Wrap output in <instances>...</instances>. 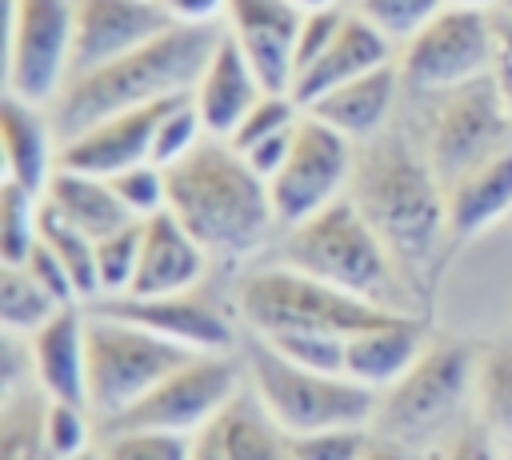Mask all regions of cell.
Segmentation results:
<instances>
[{
	"label": "cell",
	"mask_w": 512,
	"mask_h": 460,
	"mask_svg": "<svg viewBox=\"0 0 512 460\" xmlns=\"http://www.w3.org/2000/svg\"><path fill=\"white\" fill-rule=\"evenodd\" d=\"M492 80L500 84L508 108H512V12H496V56H492Z\"/></svg>",
	"instance_id": "cell-46"
},
{
	"label": "cell",
	"mask_w": 512,
	"mask_h": 460,
	"mask_svg": "<svg viewBox=\"0 0 512 460\" xmlns=\"http://www.w3.org/2000/svg\"><path fill=\"white\" fill-rule=\"evenodd\" d=\"M176 24H216L228 12V0H160Z\"/></svg>",
	"instance_id": "cell-47"
},
{
	"label": "cell",
	"mask_w": 512,
	"mask_h": 460,
	"mask_svg": "<svg viewBox=\"0 0 512 460\" xmlns=\"http://www.w3.org/2000/svg\"><path fill=\"white\" fill-rule=\"evenodd\" d=\"M400 68L396 64H384L376 72H364L340 88H332L328 96H320L312 108H304L308 116L324 120L328 128H336L340 136L348 140H372L380 136V128L388 124L392 116V104H396V92H400Z\"/></svg>",
	"instance_id": "cell-24"
},
{
	"label": "cell",
	"mask_w": 512,
	"mask_h": 460,
	"mask_svg": "<svg viewBox=\"0 0 512 460\" xmlns=\"http://www.w3.org/2000/svg\"><path fill=\"white\" fill-rule=\"evenodd\" d=\"M192 356L188 352L132 320L108 316V312H88V412L104 424L136 408L156 384H164L176 368H184Z\"/></svg>",
	"instance_id": "cell-6"
},
{
	"label": "cell",
	"mask_w": 512,
	"mask_h": 460,
	"mask_svg": "<svg viewBox=\"0 0 512 460\" xmlns=\"http://www.w3.org/2000/svg\"><path fill=\"white\" fill-rule=\"evenodd\" d=\"M512 212V148L448 184V236L456 244L488 232Z\"/></svg>",
	"instance_id": "cell-25"
},
{
	"label": "cell",
	"mask_w": 512,
	"mask_h": 460,
	"mask_svg": "<svg viewBox=\"0 0 512 460\" xmlns=\"http://www.w3.org/2000/svg\"><path fill=\"white\" fill-rule=\"evenodd\" d=\"M384 64H392V40L376 24H368L360 12H348L340 32H336V40L308 68L296 72L292 96H296L300 108H312L332 88H340V84H348V80H356L364 72H376Z\"/></svg>",
	"instance_id": "cell-19"
},
{
	"label": "cell",
	"mask_w": 512,
	"mask_h": 460,
	"mask_svg": "<svg viewBox=\"0 0 512 460\" xmlns=\"http://www.w3.org/2000/svg\"><path fill=\"white\" fill-rule=\"evenodd\" d=\"M208 252L204 244L164 208L144 220V244H140V268L128 296H172L192 292L204 280Z\"/></svg>",
	"instance_id": "cell-21"
},
{
	"label": "cell",
	"mask_w": 512,
	"mask_h": 460,
	"mask_svg": "<svg viewBox=\"0 0 512 460\" xmlns=\"http://www.w3.org/2000/svg\"><path fill=\"white\" fill-rule=\"evenodd\" d=\"M76 0H12L8 24V96L36 108L56 104L72 80Z\"/></svg>",
	"instance_id": "cell-11"
},
{
	"label": "cell",
	"mask_w": 512,
	"mask_h": 460,
	"mask_svg": "<svg viewBox=\"0 0 512 460\" xmlns=\"http://www.w3.org/2000/svg\"><path fill=\"white\" fill-rule=\"evenodd\" d=\"M32 372L48 400L88 404V312L80 304L60 308L28 336Z\"/></svg>",
	"instance_id": "cell-18"
},
{
	"label": "cell",
	"mask_w": 512,
	"mask_h": 460,
	"mask_svg": "<svg viewBox=\"0 0 512 460\" xmlns=\"http://www.w3.org/2000/svg\"><path fill=\"white\" fill-rule=\"evenodd\" d=\"M364 460H424V456H420L416 448H408V444H396V440L372 436V444H368Z\"/></svg>",
	"instance_id": "cell-48"
},
{
	"label": "cell",
	"mask_w": 512,
	"mask_h": 460,
	"mask_svg": "<svg viewBox=\"0 0 512 460\" xmlns=\"http://www.w3.org/2000/svg\"><path fill=\"white\" fill-rule=\"evenodd\" d=\"M176 20L164 12L160 0H76V56L72 76L104 68L160 32H168Z\"/></svg>",
	"instance_id": "cell-14"
},
{
	"label": "cell",
	"mask_w": 512,
	"mask_h": 460,
	"mask_svg": "<svg viewBox=\"0 0 512 460\" xmlns=\"http://www.w3.org/2000/svg\"><path fill=\"white\" fill-rule=\"evenodd\" d=\"M44 204L52 212H60L68 224H76L80 232H88L92 240L132 224L136 216L120 204L112 180L104 176H88V172H76V168H56L48 188H44Z\"/></svg>",
	"instance_id": "cell-27"
},
{
	"label": "cell",
	"mask_w": 512,
	"mask_h": 460,
	"mask_svg": "<svg viewBox=\"0 0 512 460\" xmlns=\"http://www.w3.org/2000/svg\"><path fill=\"white\" fill-rule=\"evenodd\" d=\"M140 244H144V220H132L108 236L96 240V268H100V292L104 296H128L140 268Z\"/></svg>",
	"instance_id": "cell-33"
},
{
	"label": "cell",
	"mask_w": 512,
	"mask_h": 460,
	"mask_svg": "<svg viewBox=\"0 0 512 460\" xmlns=\"http://www.w3.org/2000/svg\"><path fill=\"white\" fill-rule=\"evenodd\" d=\"M80 460H100V456H96V452H88V456H80Z\"/></svg>",
	"instance_id": "cell-52"
},
{
	"label": "cell",
	"mask_w": 512,
	"mask_h": 460,
	"mask_svg": "<svg viewBox=\"0 0 512 460\" xmlns=\"http://www.w3.org/2000/svg\"><path fill=\"white\" fill-rule=\"evenodd\" d=\"M204 136H208V128H204V120H200V112H196L192 92H188V96H176V100L164 108L160 124H156V136H152V164L172 168V164L184 160Z\"/></svg>",
	"instance_id": "cell-34"
},
{
	"label": "cell",
	"mask_w": 512,
	"mask_h": 460,
	"mask_svg": "<svg viewBox=\"0 0 512 460\" xmlns=\"http://www.w3.org/2000/svg\"><path fill=\"white\" fill-rule=\"evenodd\" d=\"M348 196L384 240L400 276L424 272V264L448 240V188L432 172L428 156L404 136H372L352 164Z\"/></svg>",
	"instance_id": "cell-1"
},
{
	"label": "cell",
	"mask_w": 512,
	"mask_h": 460,
	"mask_svg": "<svg viewBox=\"0 0 512 460\" xmlns=\"http://www.w3.org/2000/svg\"><path fill=\"white\" fill-rule=\"evenodd\" d=\"M172 100L132 108V112H116V116L68 136L64 148H60V168H76V172L112 180L124 168H136V164L152 160V136H156V124H160V116Z\"/></svg>",
	"instance_id": "cell-17"
},
{
	"label": "cell",
	"mask_w": 512,
	"mask_h": 460,
	"mask_svg": "<svg viewBox=\"0 0 512 460\" xmlns=\"http://www.w3.org/2000/svg\"><path fill=\"white\" fill-rule=\"evenodd\" d=\"M344 16H348V12H340V8H316V12H304V20H300V36H296V72L308 68V64L336 40ZM292 84H296V80H292Z\"/></svg>",
	"instance_id": "cell-43"
},
{
	"label": "cell",
	"mask_w": 512,
	"mask_h": 460,
	"mask_svg": "<svg viewBox=\"0 0 512 460\" xmlns=\"http://www.w3.org/2000/svg\"><path fill=\"white\" fill-rule=\"evenodd\" d=\"M300 124V120H296ZM292 136H296V128H288V132H276V136H268V140H260L256 148H248L244 152V160L264 176V180H272L276 172H280V164L288 160V152H292Z\"/></svg>",
	"instance_id": "cell-45"
},
{
	"label": "cell",
	"mask_w": 512,
	"mask_h": 460,
	"mask_svg": "<svg viewBox=\"0 0 512 460\" xmlns=\"http://www.w3.org/2000/svg\"><path fill=\"white\" fill-rule=\"evenodd\" d=\"M44 196L4 180L0 188V264H24L40 244Z\"/></svg>",
	"instance_id": "cell-32"
},
{
	"label": "cell",
	"mask_w": 512,
	"mask_h": 460,
	"mask_svg": "<svg viewBox=\"0 0 512 460\" xmlns=\"http://www.w3.org/2000/svg\"><path fill=\"white\" fill-rule=\"evenodd\" d=\"M0 144H4V180L44 196L60 160H52V128L36 104L4 96L0 104Z\"/></svg>",
	"instance_id": "cell-26"
},
{
	"label": "cell",
	"mask_w": 512,
	"mask_h": 460,
	"mask_svg": "<svg viewBox=\"0 0 512 460\" xmlns=\"http://www.w3.org/2000/svg\"><path fill=\"white\" fill-rule=\"evenodd\" d=\"M192 460H292V452L288 432L248 388L192 436Z\"/></svg>",
	"instance_id": "cell-22"
},
{
	"label": "cell",
	"mask_w": 512,
	"mask_h": 460,
	"mask_svg": "<svg viewBox=\"0 0 512 460\" xmlns=\"http://www.w3.org/2000/svg\"><path fill=\"white\" fill-rule=\"evenodd\" d=\"M476 352L468 344H428L420 360L376 404V428L384 440L428 448L448 436V424L476 396Z\"/></svg>",
	"instance_id": "cell-7"
},
{
	"label": "cell",
	"mask_w": 512,
	"mask_h": 460,
	"mask_svg": "<svg viewBox=\"0 0 512 460\" xmlns=\"http://www.w3.org/2000/svg\"><path fill=\"white\" fill-rule=\"evenodd\" d=\"M228 36L256 68L264 92H292L304 12L292 0H228Z\"/></svg>",
	"instance_id": "cell-16"
},
{
	"label": "cell",
	"mask_w": 512,
	"mask_h": 460,
	"mask_svg": "<svg viewBox=\"0 0 512 460\" xmlns=\"http://www.w3.org/2000/svg\"><path fill=\"white\" fill-rule=\"evenodd\" d=\"M372 444L368 424H348V428H320L304 436H288L292 460H364Z\"/></svg>",
	"instance_id": "cell-40"
},
{
	"label": "cell",
	"mask_w": 512,
	"mask_h": 460,
	"mask_svg": "<svg viewBox=\"0 0 512 460\" xmlns=\"http://www.w3.org/2000/svg\"><path fill=\"white\" fill-rule=\"evenodd\" d=\"M300 116H304V108L296 104L292 92H264V96L252 104V112L236 124V132L228 136V144H232L236 152H248V148H256L260 140L296 128Z\"/></svg>",
	"instance_id": "cell-37"
},
{
	"label": "cell",
	"mask_w": 512,
	"mask_h": 460,
	"mask_svg": "<svg viewBox=\"0 0 512 460\" xmlns=\"http://www.w3.org/2000/svg\"><path fill=\"white\" fill-rule=\"evenodd\" d=\"M476 416L512 456V336L492 340L476 360Z\"/></svg>",
	"instance_id": "cell-28"
},
{
	"label": "cell",
	"mask_w": 512,
	"mask_h": 460,
	"mask_svg": "<svg viewBox=\"0 0 512 460\" xmlns=\"http://www.w3.org/2000/svg\"><path fill=\"white\" fill-rule=\"evenodd\" d=\"M96 312H108V316H120V320H132L188 352H228L236 332H232V320L192 296V292H172V296H100L92 304Z\"/></svg>",
	"instance_id": "cell-15"
},
{
	"label": "cell",
	"mask_w": 512,
	"mask_h": 460,
	"mask_svg": "<svg viewBox=\"0 0 512 460\" xmlns=\"http://www.w3.org/2000/svg\"><path fill=\"white\" fill-rule=\"evenodd\" d=\"M500 8H504V12H512V0H504V4H500Z\"/></svg>",
	"instance_id": "cell-51"
},
{
	"label": "cell",
	"mask_w": 512,
	"mask_h": 460,
	"mask_svg": "<svg viewBox=\"0 0 512 460\" xmlns=\"http://www.w3.org/2000/svg\"><path fill=\"white\" fill-rule=\"evenodd\" d=\"M444 8L448 0H356V12L368 24H376L392 44H408Z\"/></svg>",
	"instance_id": "cell-36"
},
{
	"label": "cell",
	"mask_w": 512,
	"mask_h": 460,
	"mask_svg": "<svg viewBox=\"0 0 512 460\" xmlns=\"http://www.w3.org/2000/svg\"><path fill=\"white\" fill-rule=\"evenodd\" d=\"M300 12H316V8H336V0H292Z\"/></svg>",
	"instance_id": "cell-49"
},
{
	"label": "cell",
	"mask_w": 512,
	"mask_h": 460,
	"mask_svg": "<svg viewBox=\"0 0 512 460\" xmlns=\"http://www.w3.org/2000/svg\"><path fill=\"white\" fill-rule=\"evenodd\" d=\"M88 404H68V400H48L44 408V436H48V452L52 460H80L88 456Z\"/></svg>",
	"instance_id": "cell-39"
},
{
	"label": "cell",
	"mask_w": 512,
	"mask_h": 460,
	"mask_svg": "<svg viewBox=\"0 0 512 460\" xmlns=\"http://www.w3.org/2000/svg\"><path fill=\"white\" fill-rule=\"evenodd\" d=\"M244 372L228 352H204L192 356L184 368H176L164 384H156L136 408L104 424V432L120 428H160V432H180L196 436L208 420H216L240 392H244Z\"/></svg>",
	"instance_id": "cell-12"
},
{
	"label": "cell",
	"mask_w": 512,
	"mask_h": 460,
	"mask_svg": "<svg viewBox=\"0 0 512 460\" xmlns=\"http://www.w3.org/2000/svg\"><path fill=\"white\" fill-rule=\"evenodd\" d=\"M508 148H512V108L500 84L492 80V72L436 96L424 156L444 188Z\"/></svg>",
	"instance_id": "cell-9"
},
{
	"label": "cell",
	"mask_w": 512,
	"mask_h": 460,
	"mask_svg": "<svg viewBox=\"0 0 512 460\" xmlns=\"http://www.w3.org/2000/svg\"><path fill=\"white\" fill-rule=\"evenodd\" d=\"M216 40H220L216 24H172L144 48H136L104 68L72 76L68 88L60 92V100L52 104L56 132L68 140L116 112L188 96L208 64Z\"/></svg>",
	"instance_id": "cell-3"
},
{
	"label": "cell",
	"mask_w": 512,
	"mask_h": 460,
	"mask_svg": "<svg viewBox=\"0 0 512 460\" xmlns=\"http://www.w3.org/2000/svg\"><path fill=\"white\" fill-rule=\"evenodd\" d=\"M508 460H512V456H508Z\"/></svg>",
	"instance_id": "cell-53"
},
{
	"label": "cell",
	"mask_w": 512,
	"mask_h": 460,
	"mask_svg": "<svg viewBox=\"0 0 512 460\" xmlns=\"http://www.w3.org/2000/svg\"><path fill=\"white\" fill-rule=\"evenodd\" d=\"M248 388L264 404V412L288 432H320V428H348V424H372L380 392L356 384L344 372H316L284 352H276L268 340H252L248 348Z\"/></svg>",
	"instance_id": "cell-5"
},
{
	"label": "cell",
	"mask_w": 512,
	"mask_h": 460,
	"mask_svg": "<svg viewBox=\"0 0 512 460\" xmlns=\"http://www.w3.org/2000/svg\"><path fill=\"white\" fill-rule=\"evenodd\" d=\"M240 312L252 324L256 336L268 332H332V336H352L360 328H372L388 320L396 308L372 304L364 296H352L336 284H324L316 276H304L296 268L272 264L252 272L240 284Z\"/></svg>",
	"instance_id": "cell-8"
},
{
	"label": "cell",
	"mask_w": 512,
	"mask_h": 460,
	"mask_svg": "<svg viewBox=\"0 0 512 460\" xmlns=\"http://www.w3.org/2000/svg\"><path fill=\"white\" fill-rule=\"evenodd\" d=\"M452 8H492V4H504V0H448Z\"/></svg>",
	"instance_id": "cell-50"
},
{
	"label": "cell",
	"mask_w": 512,
	"mask_h": 460,
	"mask_svg": "<svg viewBox=\"0 0 512 460\" xmlns=\"http://www.w3.org/2000/svg\"><path fill=\"white\" fill-rule=\"evenodd\" d=\"M420 456L424 460H496V440L484 424H468V428H456L444 440L428 444Z\"/></svg>",
	"instance_id": "cell-42"
},
{
	"label": "cell",
	"mask_w": 512,
	"mask_h": 460,
	"mask_svg": "<svg viewBox=\"0 0 512 460\" xmlns=\"http://www.w3.org/2000/svg\"><path fill=\"white\" fill-rule=\"evenodd\" d=\"M268 340L276 352H284L288 360L304 364V368H316V372H344V344L348 336H332V332H268L260 336Z\"/></svg>",
	"instance_id": "cell-38"
},
{
	"label": "cell",
	"mask_w": 512,
	"mask_h": 460,
	"mask_svg": "<svg viewBox=\"0 0 512 460\" xmlns=\"http://www.w3.org/2000/svg\"><path fill=\"white\" fill-rule=\"evenodd\" d=\"M352 164H356L352 140L304 112L296 124L288 160L268 180L276 220L292 228V224L316 216L320 208H328L332 200H340L344 184H352Z\"/></svg>",
	"instance_id": "cell-13"
},
{
	"label": "cell",
	"mask_w": 512,
	"mask_h": 460,
	"mask_svg": "<svg viewBox=\"0 0 512 460\" xmlns=\"http://www.w3.org/2000/svg\"><path fill=\"white\" fill-rule=\"evenodd\" d=\"M260 96H264V84H260L256 68L240 52V44L228 32H220V40L192 88V100H196V112H200L208 136L228 140Z\"/></svg>",
	"instance_id": "cell-20"
},
{
	"label": "cell",
	"mask_w": 512,
	"mask_h": 460,
	"mask_svg": "<svg viewBox=\"0 0 512 460\" xmlns=\"http://www.w3.org/2000/svg\"><path fill=\"white\" fill-rule=\"evenodd\" d=\"M496 16L488 8H444L400 52V80L412 92L444 96L492 72Z\"/></svg>",
	"instance_id": "cell-10"
},
{
	"label": "cell",
	"mask_w": 512,
	"mask_h": 460,
	"mask_svg": "<svg viewBox=\"0 0 512 460\" xmlns=\"http://www.w3.org/2000/svg\"><path fill=\"white\" fill-rule=\"evenodd\" d=\"M112 188H116L120 204H124L136 220H148V216H156V212L168 208V176H164V168L152 164V160H144V164L124 168L120 176H112Z\"/></svg>",
	"instance_id": "cell-41"
},
{
	"label": "cell",
	"mask_w": 512,
	"mask_h": 460,
	"mask_svg": "<svg viewBox=\"0 0 512 460\" xmlns=\"http://www.w3.org/2000/svg\"><path fill=\"white\" fill-rule=\"evenodd\" d=\"M40 240L64 264V272H68V280L76 288V300L80 304H96L104 296L100 292V268H96V240L88 232H80L76 224H68L48 204H44V216H40Z\"/></svg>",
	"instance_id": "cell-29"
},
{
	"label": "cell",
	"mask_w": 512,
	"mask_h": 460,
	"mask_svg": "<svg viewBox=\"0 0 512 460\" xmlns=\"http://www.w3.org/2000/svg\"><path fill=\"white\" fill-rule=\"evenodd\" d=\"M60 308H68V304H60L52 292H44L40 280L24 264H0V324H4V332L32 336Z\"/></svg>",
	"instance_id": "cell-30"
},
{
	"label": "cell",
	"mask_w": 512,
	"mask_h": 460,
	"mask_svg": "<svg viewBox=\"0 0 512 460\" xmlns=\"http://www.w3.org/2000/svg\"><path fill=\"white\" fill-rule=\"evenodd\" d=\"M44 392H16L4 396L0 412V460H52L44 436Z\"/></svg>",
	"instance_id": "cell-31"
},
{
	"label": "cell",
	"mask_w": 512,
	"mask_h": 460,
	"mask_svg": "<svg viewBox=\"0 0 512 460\" xmlns=\"http://www.w3.org/2000/svg\"><path fill=\"white\" fill-rule=\"evenodd\" d=\"M168 212L208 256H248L276 224L268 180L220 136H204L184 160L164 168Z\"/></svg>",
	"instance_id": "cell-2"
},
{
	"label": "cell",
	"mask_w": 512,
	"mask_h": 460,
	"mask_svg": "<svg viewBox=\"0 0 512 460\" xmlns=\"http://www.w3.org/2000/svg\"><path fill=\"white\" fill-rule=\"evenodd\" d=\"M276 264L316 276L324 284H336L372 304L412 312L408 308L412 292H408L396 260L388 256L384 240L376 236V228L364 220V212L356 208V200L348 192L340 200H332L328 208H320L316 216L292 224L284 236V248L276 252Z\"/></svg>",
	"instance_id": "cell-4"
},
{
	"label": "cell",
	"mask_w": 512,
	"mask_h": 460,
	"mask_svg": "<svg viewBox=\"0 0 512 460\" xmlns=\"http://www.w3.org/2000/svg\"><path fill=\"white\" fill-rule=\"evenodd\" d=\"M424 328L416 312H392L388 320L360 328L344 344V376L372 392H388L424 352Z\"/></svg>",
	"instance_id": "cell-23"
},
{
	"label": "cell",
	"mask_w": 512,
	"mask_h": 460,
	"mask_svg": "<svg viewBox=\"0 0 512 460\" xmlns=\"http://www.w3.org/2000/svg\"><path fill=\"white\" fill-rule=\"evenodd\" d=\"M100 460H192V436L160 428H120L104 432Z\"/></svg>",
	"instance_id": "cell-35"
},
{
	"label": "cell",
	"mask_w": 512,
	"mask_h": 460,
	"mask_svg": "<svg viewBox=\"0 0 512 460\" xmlns=\"http://www.w3.org/2000/svg\"><path fill=\"white\" fill-rule=\"evenodd\" d=\"M24 268H28V272L40 280V288L52 292L60 304H80V300H76V288H72V280H68V272H64V264L52 256V248H48L44 240L32 248V256L24 260Z\"/></svg>",
	"instance_id": "cell-44"
}]
</instances>
